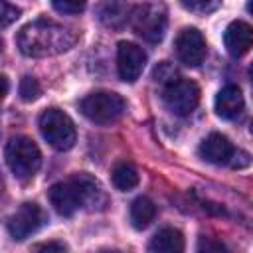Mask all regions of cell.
Returning a JSON list of instances; mask_svg holds the SVG:
<instances>
[{
  "mask_svg": "<svg viewBox=\"0 0 253 253\" xmlns=\"http://www.w3.org/2000/svg\"><path fill=\"white\" fill-rule=\"evenodd\" d=\"M79 109L89 121L97 125H109L123 117V113L126 111V103L113 91H95L79 103Z\"/></svg>",
  "mask_w": 253,
  "mask_h": 253,
  "instance_id": "cell-5",
  "label": "cell"
},
{
  "mask_svg": "<svg viewBox=\"0 0 253 253\" xmlns=\"http://www.w3.org/2000/svg\"><path fill=\"white\" fill-rule=\"evenodd\" d=\"M156 215V206L150 198L140 196L130 204V223L134 229H146Z\"/></svg>",
  "mask_w": 253,
  "mask_h": 253,
  "instance_id": "cell-15",
  "label": "cell"
},
{
  "mask_svg": "<svg viewBox=\"0 0 253 253\" xmlns=\"http://www.w3.org/2000/svg\"><path fill=\"white\" fill-rule=\"evenodd\" d=\"M176 55L188 67H198L206 57V40L200 30L184 28L176 38Z\"/></svg>",
  "mask_w": 253,
  "mask_h": 253,
  "instance_id": "cell-10",
  "label": "cell"
},
{
  "mask_svg": "<svg viewBox=\"0 0 253 253\" xmlns=\"http://www.w3.org/2000/svg\"><path fill=\"white\" fill-rule=\"evenodd\" d=\"M6 164L20 180L32 178L42 166V152L28 136H14L6 146Z\"/></svg>",
  "mask_w": 253,
  "mask_h": 253,
  "instance_id": "cell-4",
  "label": "cell"
},
{
  "mask_svg": "<svg viewBox=\"0 0 253 253\" xmlns=\"http://www.w3.org/2000/svg\"><path fill=\"white\" fill-rule=\"evenodd\" d=\"M243 107H245V101H243L241 89L235 85L223 87L215 97V113L225 121L237 119L243 113Z\"/></svg>",
  "mask_w": 253,
  "mask_h": 253,
  "instance_id": "cell-13",
  "label": "cell"
},
{
  "mask_svg": "<svg viewBox=\"0 0 253 253\" xmlns=\"http://www.w3.org/2000/svg\"><path fill=\"white\" fill-rule=\"evenodd\" d=\"M200 154L204 160H208L211 164H229L233 154H235V148L223 134L211 132L200 144Z\"/></svg>",
  "mask_w": 253,
  "mask_h": 253,
  "instance_id": "cell-12",
  "label": "cell"
},
{
  "mask_svg": "<svg viewBox=\"0 0 253 253\" xmlns=\"http://www.w3.org/2000/svg\"><path fill=\"white\" fill-rule=\"evenodd\" d=\"M20 8H16L14 4L10 2H4L0 0V28H6L10 24H14L18 18H20Z\"/></svg>",
  "mask_w": 253,
  "mask_h": 253,
  "instance_id": "cell-21",
  "label": "cell"
},
{
  "mask_svg": "<svg viewBox=\"0 0 253 253\" xmlns=\"http://www.w3.org/2000/svg\"><path fill=\"white\" fill-rule=\"evenodd\" d=\"M146 65V53L132 42H121L117 47V69L119 77L126 83H134Z\"/></svg>",
  "mask_w": 253,
  "mask_h": 253,
  "instance_id": "cell-9",
  "label": "cell"
},
{
  "mask_svg": "<svg viewBox=\"0 0 253 253\" xmlns=\"http://www.w3.org/2000/svg\"><path fill=\"white\" fill-rule=\"evenodd\" d=\"M6 93H8V79L4 75H0V101L6 97Z\"/></svg>",
  "mask_w": 253,
  "mask_h": 253,
  "instance_id": "cell-24",
  "label": "cell"
},
{
  "mask_svg": "<svg viewBox=\"0 0 253 253\" xmlns=\"http://www.w3.org/2000/svg\"><path fill=\"white\" fill-rule=\"evenodd\" d=\"M75 42H77L75 32H71L69 28H65L57 22H51V20L30 22L16 36L18 49L28 57L59 55V53L71 49Z\"/></svg>",
  "mask_w": 253,
  "mask_h": 253,
  "instance_id": "cell-2",
  "label": "cell"
},
{
  "mask_svg": "<svg viewBox=\"0 0 253 253\" xmlns=\"http://www.w3.org/2000/svg\"><path fill=\"white\" fill-rule=\"evenodd\" d=\"M43 221H45L43 210L34 202H26L10 215L6 227H8V233L16 241H22V239L30 237L32 233H36L43 225Z\"/></svg>",
  "mask_w": 253,
  "mask_h": 253,
  "instance_id": "cell-8",
  "label": "cell"
},
{
  "mask_svg": "<svg viewBox=\"0 0 253 253\" xmlns=\"http://www.w3.org/2000/svg\"><path fill=\"white\" fill-rule=\"evenodd\" d=\"M40 130L55 150H69L75 144L73 121L59 109H47L40 115Z\"/></svg>",
  "mask_w": 253,
  "mask_h": 253,
  "instance_id": "cell-6",
  "label": "cell"
},
{
  "mask_svg": "<svg viewBox=\"0 0 253 253\" xmlns=\"http://www.w3.org/2000/svg\"><path fill=\"white\" fill-rule=\"evenodd\" d=\"M180 4L194 14H210L221 4V0H180Z\"/></svg>",
  "mask_w": 253,
  "mask_h": 253,
  "instance_id": "cell-19",
  "label": "cell"
},
{
  "mask_svg": "<svg viewBox=\"0 0 253 253\" xmlns=\"http://www.w3.org/2000/svg\"><path fill=\"white\" fill-rule=\"evenodd\" d=\"M20 97H22V101H26V103H32V101H36L40 95H42V87H40V83H38V79H34V77H30V75H26V77H22V81H20Z\"/></svg>",
  "mask_w": 253,
  "mask_h": 253,
  "instance_id": "cell-18",
  "label": "cell"
},
{
  "mask_svg": "<svg viewBox=\"0 0 253 253\" xmlns=\"http://www.w3.org/2000/svg\"><path fill=\"white\" fill-rule=\"evenodd\" d=\"M101 20L109 28H121L128 20V8H125V4L121 2H109L101 10Z\"/></svg>",
  "mask_w": 253,
  "mask_h": 253,
  "instance_id": "cell-17",
  "label": "cell"
},
{
  "mask_svg": "<svg viewBox=\"0 0 253 253\" xmlns=\"http://www.w3.org/2000/svg\"><path fill=\"white\" fill-rule=\"evenodd\" d=\"M251 42H253V32H251V26L247 22L235 20L225 28L223 43H225V49L231 57H243L249 51Z\"/></svg>",
  "mask_w": 253,
  "mask_h": 253,
  "instance_id": "cell-11",
  "label": "cell"
},
{
  "mask_svg": "<svg viewBox=\"0 0 253 253\" xmlns=\"http://www.w3.org/2000/svg\"><path fill=\"white\" fill-rule=\"evenodd\" d=\"M128 22H130L132 32L138 38H142L148 43H160L166 34L168 12L164 4L146 2V4L134 6L128 12Z\"/></svg>",
  "mask_w": 253,
  "mask_h": 253,
  "instance_id": "cell-3",
  "label": "cell"
},
{
  "mask_svg": "<svg viewBox=\"0 0 253 253\" xmlns=\"http://www.w3.org/2000/svg\"><path fill=\"white\" fill-rule=\"evenodd\" d=\"M198 249L200 251H225V247L221 243H215V241H210V239H202Z\"/></svg>",
  "mask_w": 253,
  "mask_h": 253,
  "instance_id": "cell-23",
  "label": "cell"
},
{
  "mask_svg": "<svg viewBox=\"0 0 253 253\" xmlns=\"http://www.w3.org/2000/svg\"><path fill=\"white\" fill-rule=\"evenodd\" d=\"M148 249L158 253H180L184 251V235L174 227H164L152 237Z\"/></svg>",
  "mask_w": 253,
  "mask_h": 253,
  "instance_id": "cell-14",
  "label": "cell"
},
{
  "mask_svg": "<svg viewBox=\"0 0 253 253\" xmlns=\"http://www.w3.org/2000/svg\"><path fill=\"white\" fill-rule=\"evenodd\" d=\"M49 202L59 215L69 217L77 210H103L107 206V196L93 176L81 172L65 182L53 184L49 188Z\"/></svg>",
  "mask_w": 253,
  "mask_h": 253,
  "instance_id": "cell-1",
  "label": "cell"
},
{
  "mask_svg": "<svg viewBox=\"0 0 253 253\" xmlns=\"http://www.w3.org/2000/svg\"><path fill=\"white\" fill-rule=\"evenodd\" d=\"M34 249H36V251H65L67 245L49 241V243H38V245H34Z\"/></svg>",
  "mask_w": 253,
  "mask_h": 253,
  "instance_id": "cell-22",
  "label": "cell"
},
{
  "mask_svg": "<svg viewBox=\"0 0 253 253\" xmlns=\"http://www.w3.org/2000/svg\"><path fill=\"white\" fill-rule=\"evenodd\" d=\"M51 6L59 14H81L87 6V0H51Z\"/></svg>",
  "mask_w": 253,
  "mask_h": 253,
  "instance_id": "cell-20",
  "label": "cell"
},
{
  "mask_svg": "<svg viewBox=\"0 0 253 253\" xmlns=\"http://www.w3.org/2000/svg\"><path fill=\"white\" fill-rule=\"evenodd\" d=\"M113 184L121 192H128L138 184V170L130 162H119L113 168Z\"/></svg>",
  "mask_w": 253,
  "mask_h": 253,
  "instance_id": "cell-16",
  "label": "cell"
},
{
  "mask_svg": "<svg viewBox=\"0 0 253 253\" xmlns=\"http://www.w3.org/2000/svg\"><path fill=\"white\" fill-rule=\"evenodd\" d=\"M162 99L170 113H174L178 117H186L200 103V87L192 79L174 77L172 81L166 83V87L162 91Z\"/></svg>",
  "mask_w": 253,
  "mask_h": 253,
  "instance_id": "cell-7",
  "label": "cell"
},
{
  "mask_svg": "<svg viewBox=\"0 0 253 253\" xmlns=\"http://www.w3.org/2000/svg\"><path fill=\"white\" fill-rule=\"evenodd\" d=\"M0 51H2V40H0Z\"/></svg>",
  "mask_w": 253,
  "mask_h": 253,
  "instance_id": "cell-25",
  "label": "cell"
}]
</instances>
